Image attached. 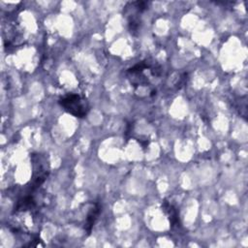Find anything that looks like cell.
Returning <instances> with one entry per match:
<instances>
[{"instance_id":"277c9868","label":"cell","mask_w":248,"mask_h":248,"mask_svg":"<svg viewBox=\"0 0 248 248\" xmlns=\"http://www.w3.org/2000/svg\"><path fill=\"white\" fill-rule=\"evenodd\" d=\"M162 208L166 213V215L168 216L171 227H176V228L180 227V219H179V213L177 208L167 201H164L162 202Z\"/></svg>"},{"instance_id":"3957f363","label":"cell","mask_w":248,"mask_h":248,"mask_svg":"<svg viewBox=\"0 0 248 248\" xmlns=\"http://www.w3.org/2000/svg\"><path fill=\"white\" fill-rule=\"evenodd\" d=\"M101 210H102V208L98 202L91 203V206L88 208V211H87L86 217H85V223H84V230L86 231V232L88 234L91 232L92 228L101 213Z\"/></svg>"},{"instance_id":"7a4b0ae2","label":"cell","mask_w":248,"mask_h":248,"mask_svg":"<svg viewBox=\"0 0 248 248\" xmlns=\"http://www.w3.org/2000/svg\"><path fill=\"white\" fill-rule=\"evenodd\" d=\"M148 3L144 1H135L128 3L124 8V13L128 20L129 30L132 34L139 31L140 20V15L142 14L144 10H146Z\"/></svg>"},{"instance_id":"6da1fadb","label":"cell","mask_w":248,"mask_h":248,"mask_svg":"<svg viewBox=\"0 0 248 248\" xmlns=\"http://www.w3.org/2000/svg\"><path fill=\"white\" fill-rule=\"evenodd\" d=\"M58 103L66 112L78 118L85 117L90 108L88 101L76 93H68L64 95L59 99Z\"/></svg>"}]
</instances>
